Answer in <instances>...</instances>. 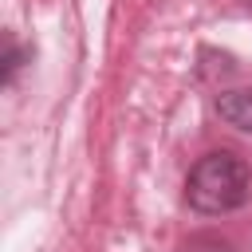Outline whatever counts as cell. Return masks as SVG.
Instances as JSON below:
<instances>
[{"instance_id": "277c9868", "label": "cell", "mask_w": 252, "mask_h": 252, "mask_svg": "<svg viewBox=\"0 0 252 252\" xmlns=\"http://www.w3.org/2000/svg\"><path fill=\"white\" fill-rule=\"evenodd\" d=\"M20 63H24V51H20L16 43H8V55H4V87H12V79H16Z\"/></svg>"}, {"instance_id": "7a4b0ae2", "label": "cell", "mask_w": 252, "mask_h": 252, "mask_svg": "<svg viewBox=\"0 0 252 252\" xmlns=\"http://www.w3.org/2000/svg\"><path fill=\"white\" fill-rule=\"evenodd\" d=\"M213 106H217L220 122H228L232 130L252 134V87H240V91H220Z\"/></svg>"}, {"instance_id": "6da1fadb", "label": "cell", "mask_w": 252, "mask_h": 252, "mask_svg": "<svg viewBox=\"0 0 252 252\" xmlns=\"http://www.w3.org/2000/svg\"><path fill=\"white\" fill-rule=\"evenodd\" d=\"M248 197H252V169L232 150H213L197 158L185 177V201L205 217L236 213L248 205Z\"/></svg>"}, {"instance_id": "3957f363", "label": "cell", "mask_w": 252, "mask_h": 252, "mask_svg": "<svg viewBox=\"0 0 252 252\" xmlns=\"http://www.w3.org/2000/svg\"><path fill=\"white\" fill-rule=\"evenodd\" d=\"M185 252H236V248L228 240H220V236H193L185 244Z\"/></svg>"}, {"instance_id": "5b68a950", "label": "cell", "mask_w": 252, "mask_h": 252, "mask_svg": "<svg viewBox=\"0 0 252 252\" xmlns=\"http://www.w3.org/2000/svg\"><path fill=\"white\" fill-rule=\"evenodd\" d=\"M248 4H252V0H248Z\"/></svg>"}]
</instances>
